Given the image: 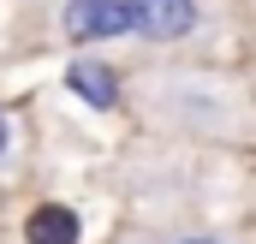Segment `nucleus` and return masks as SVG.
Instances as JSON below:
<instances>
[{"label": "nucleus", "instance_id": "nucleus-1", "mask_svg": "<svg viewBox=\"0 0 256 244\" xmlns=\"http://www.w3.org/2000/svg\"><path fill=\"white\" fill-rule=\"evenodd\" d=\"M60 30H66V42H78V48L126 42L131 36V6L126 0H66L60 6Z\"/></svg>", "mask_w": 256, "mask_h": 244}, {"label": "nucleus", "instance_id": "nucleus-2", "mask_svg": "<svg viewBox=\"0 0 256 244\" xmlns=\"http://www.w3.org/2000/svg\"><path fill=\"white\" fill-rule=\"evenodd\" d=\"M131 42H185L202 24V0H126Z\"/></svg>", "mask_w": 256, "mask_h": 244}, {"label": "nucleus", "instance_id": "nucleus-3", "mask_svg": "<svg viewBox=\"0 0 256 244\" xmlns=\"http://www.w3.org/2000/svg\"><path fill=\"white\" fill-rule=\"evenodd\" d=\"M66 90H72L78 102H90L96 114L120 108V84H114V66H102L96 54H78V60L66 66Z\"/></svg>", "mask_w": 256, "mask_h": 244}, {"label": "nucleus", "instance_id": "nucleus-4", "mask_svg": "<svg viewBox=\"0 0 256 244\" xmlns=\"http://www.w3.org/2000/svg\"><path fill=\"white\" fill-rule=\"evenodd\" d=\"M84 238V220H78V208H66V202H42V208H30V220H24V244H78Z\"/></svg>", "mask_w": 256, "mask_h": 244}, {"label": "nucleus", "instance_id": "nucleus-5", "mask_svg": "<svg viewBox=\"0 0 256 244\" xmlns=\"http://www.w3.org/2000/svg\"><path fill=\"white\" fill-rule=\"evenodd\" d=\"M6 149H12V114L0 108V155H6Z\"/></svg>", "mask_w": 256, "mask_h": 244}, {"label": "nucleus", "instance_id": "nucleus-6", "mask_svg": "<svg viewBox=\"0 0 256 244\" xmlns=\"http://www.w3.org/2000/svg\"><path fill=\"white\" fill-rule=\"evenodd\" d=\"M173 244H220V238H173Z\"/></svg>", "mask_w": 256, "mask_h": 244}]
</instances>
